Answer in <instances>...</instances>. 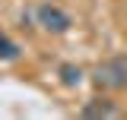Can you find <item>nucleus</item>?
<instances>
[{
  "label": "nucleus",
  "mask_w": 127,
  "mask_h": 120,
  "mask_svg": "<svg viewBox=\"0 0 127 120\" xmlns=\"http://www.w3.org/2000/svg\"><path fill=\"white\" fill-rule=\"evenodd\" d=\"M95 82L105 85V89H111V92H124L127 89V54H114L105 63H98Z\"/></svg>",
  "instance_id": "1"
},
{
  "label": "nucleus",
  "mask_w": 127,
  "mask_h": 120,
  "mask_svg": "<svg viewBox=\"0 0 127 120\" xmlns=\"http://www.w3.org/2000/svg\"><path fill=\"white\" fill-rule=\"evenodd\" d=\"M35 22L45 32H51V35H64V32H70V25H73L70 13H67L64 6H57V3H38Z\"/></svg>",
  "instance_id": "2"
},
{
  "label": "nucleus",
  "mask_w": 127,
  "mask_h": 120,
  "mask_svg": "<svg viewBox=\"0 0 127 120\" xmlns=\"http://www.w3.org/2000/svg\"><path fill=\"white\" fill-rule=\"evenodd\" d=\"M86 117H118V107H111L108 98H92V104L83 107Z\"/></svg>",
  "instance_id": "3"
},
{
  "label": "nucleus",
  "mask_w": 127,
  "mask_h": 120,
  "mask_svg": "<svg viewBox=\"0 0 127 120\" xmlns=\"http://www.w3.org/2000/svg\"><path fill=\"white\" fill-rule=\"evenodd\" d=\"M19 57V44H16L10 35L0 32V60H16Z\"/></svg>",
  "instance_id": "4"
},
{
  "label": "nucleus",
  "mask_w": 127,
  "mask_h": 120,
  "mask_svg": "<svg viewBox=\"0 0 127 120\" xmlns=\"http://www.w3.org/2000/svg\"><path fill=\"white\" fill-rule=\"evenodd\" d=\"M61 76H64V85H79L83 70L79 66H61Z\"/></svg>",
  "instance_id": "5"
}]
</instances>
